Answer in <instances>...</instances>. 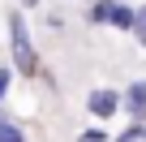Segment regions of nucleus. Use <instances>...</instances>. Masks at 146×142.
Segmentation results:
<instances>
[{
    "label": "nucleus",
    "mask_w": 146,
    "mask_h": 142,
    "mask_svg": "<svg viewBox=\"0 0 146 142\" xmlns=\"http://www.w3.org/2000/svg\"><path fill=\"white\" fill-rule=\"evenodd\" d=\"M5 26H9V56H13V73H17V78H39V73H43V60H39V47H35V39H30L26 9H22V5H9Z\"/></svg>",
    "instance_id": "obj_1"
},
{
    "label": "nucleus",
    "mask_w": 146,
    "mask_h": 142,
    "mask_svg": "<svg viewBox=\"0 0 146 142\" xmlns=\"http://www.w3.org/2000/svg\"><path fill=\"white\" fill-rule=\"evenodd\" d=\"M86 112H90L95 121H112V116L120 112V91H112V86H95V91L86 95Z\"/></svg>",
    "instance_id": "obj_2"
},
{
    "label": "nucleus",
    "mask_w": 146,
    "mask_h": 142,
    "mask_svg": "<svg viewBox=\"0 0 146 142\" xmlns=\"http://www.w3.org/2000/svg\"><path fill=\"white\" fill-rule=\"evenodd\" d=\"M120 108L133 116V121H146V78H133L120 95Z\"/></svg>",
    "instance_id": "obj_3"
},
{
    "label": "nucleus",
    "mask_w": 146,
    "mask_h": 142,
    "mask_svg": "<svg viewBox=\"0 0 146 142\" xmlns=\"http://www.w3.org/2000/svg\"><path fill=\"white\" fill-rule=\"evenodd\" d=\"M133 5H125V0H116V5H112V17H108V26L112 30H133Z\"/></svg>",
    "instance_id": "obj_4"
},
{
    "label": "nucleus",
    "mask_w": 146,
    "mask_h": 142,
    "mask_svg": "<svg viewBox=\"0 0 146 142\" xmlns=\"http://www.w3.org/2000/svg\"><path fill=\"white\" fill-rule=\"evenodd\" d=\"M112 5H116V0H90V26H108V17H112Z\"/></svg>",
    "instance_id": "obj_5"
},
{
    "label": "nucleus",
    "mask_w": 146,
    "mask_h": 142,
    "mask_svg": "<svg viewBox=\"0 0 146 142\" xmlns=\"http://www.w3.org/2000/svg\"><path fill=\"white\" fill-rule=\"evenodd\" d=\"M116 142H146V121H129V125L116 133Z\"/></svg>",
    "instance_id": "obj_6"
},
{
    "label": "nucleus",
    "mask_w": 146,
    "mask_h": 142,
    "mask_svg": "<svg viewBox=\"0 0 146 142\" xmlns=\"http://www.w3.org/2000/svg\"><path fill=\"white\" fill-rule=\"evenodd\" d=\"M0 142H26V129H22L17 121L5 116V121H0Z\"/></svg>",
    "instance_id": "obj_7"
},
{
    "label": "nucleus",
    "mask_w": 146,
    "mask_h": 142,
    "mask_svg": "<svg viewBox=\"0 0 146 142\" xmlns=\"http://www.w3.org/2000/svg\"><path fill=\"white\" fill-rule=\"evenodd\" d=\"M133 39H137V47H146V5H137V13H133V30H129Z\"/></svg>",
    "instance_id": "obj_8"
},
{
    "label": "nucleus",
    "mask_w": 146,
    "mask_h": 142,
    "mask_svg": "<svg viewBox=\"0 0 146 142\" xmlns=\"http://www.w3.org/2000/svg\"><path fill=\"white\" fill-rule=\"evenodd\" d=\"M78 142H112V133H108L103 125H90V129H82V133H78Z\"/></svg>",
    "instance_id": "obj_9"
},
{
    "label": "nucleus",
    "mask_w": 146,
    "mask_h": 142,
    "mask_svg": "<svg viewBox=\"0 0 146 142\" xmlns=\"http://www.w3.org/2000/svg\"><path fill=\"white\" fill-rule=\"evenodd\" d=\"M9 91H13V65H0V103L9 99Z\"/></svg>",
    "instance_id": "obj_10"
},
{
    "label": "nucleus",
    "mask_w": 146,
    "mask_h": 142,
    "mask_svg": "<svg viewBox=\"0 0 146 142\" xmlns=\"http://www.w3.org/2000/svg\"><path fill=\"white\" fill-rule=\"evenodd\" d=\"M17 5H22V9H35V5H39V0H17Z\"/></svg>",
    "instance_id": "obj_11"
},
{
    "label": "nucleus",
    "mask_w": 146,
    "mask_h": 142,
    "mask_svg": "<svg viewBox=\"0 0 146 142\" xmlns=\"http://www.w3.org/2000/svg\"><path fill=\"white\" fill-rule=\"evenodd\" d=\"M0 121H5V112H0Z\"/></svg>",
    "instance_id": "obj_12"
}]
</instances>
